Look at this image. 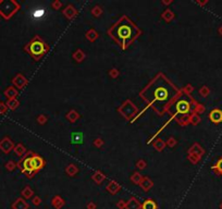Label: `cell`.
<instances>
[{"label":"cell","mask_w":222,"mask_h":209,"mask_svg":"<svg viewBox=\"0 0 222 209\" xmlns=\"http://www.w3.org/2000/svg\"><path fill=\"white\" fill-rule=\"evenodd\" d=\"M44 13H45L44 10H37V11H35L34 13H33V17H37V19H40V17L44 15Z\"/></svg>","instance_id":"603a6c76"},{"label":"cell","mask_w":222,"mask_h":209,"mask_svg":"<svg viewBox=\"0 0 222 209\" xmlns=\"http://www.w3.org/2000/svg\"><path fill=\"white\" fill-rule=\"evenodd\" d=\"M79 118H80V114L76 112L75 110H71L70 112L67 114V119L69 120L70 122H72V123H73V122H75L76 120L79 119Z\"/></svg>","instance_id":"ba28073f"},{"label":"cell","mask_w":222,"mask_h":209,"mask_svg":"<svg viewBox=\"0 0 222 209\" xmlns=\"http://www.w3.org/2000/svg\"><path fill=\"white\" fill-rule=\"evenodd\" d=\"M119 187H120V186L118 185V184L114 182V181H111V182L109 183V185L107 186V189L110 191V193H116V192H117V189H119Z\"/></svg>","instance_id":"e0dca14e"},{"label":"cell","mask_w":222,"mask_h":209,"mask_svg":"<svg viewBox=\"0 0 222 209\" xmlns=\"http://www.w3.org/2000/svg\"><path fill=\"white\" fill-rule=\"evenodd\" d=\"M94 145L97 146V147H101L102 145H104V141H102L101 138H97L95 142H94Z\"/></svg>","instance_id":"83f0119b"},{"label":"cell","mask_w":222,"mask_h":209,"mask_svg":"<svg viewBox=\"0 0 222 209\" xmlns=\"http://www.w3.org/2000/svg\"><path fill=\"white\" fill-rule=\"evenodd\" d=\"M73 58H74V60H76L77 62H82L85 58V53L81 49L76 50V51L73 53Z\"/></svg>","instance_id":"9c48e42d"},{"label":"cell","mask_w":222,"mask_h":209,"mask_svg":"<svg viewBox=\"0 0 222 209\" xmlns=\"http://www.w3.org/2000/svg\"><path fill=\"white\" fill-rule=\"evenodd\" d=\"M37 121H38V123H39V124H45V123H46V121H47L46 116H44V114L39 116L37 118Z\"/></svg>","instance_id":"cb8c5ba5"},{"label":"cell","mask_w":222,"mask_h":209,"mask_svg":"<svg viewBox=\"0 0 222 209\" xmlns=\"http://www.w3.org/2000/svg\"><path fill=\"white\" fill-rule=\"evenodd\" d=\"M164 146H166V143H164V141H162V139H160V138L157 139V141L154 143V147H155L156 149H157V150H159V151L162 150V149L164 148Z\"/></svg>","instance_id":"2e32d148"},{"label":"cell","mask_w":222,"mask_h":209,"mask_svg":"<svg viewBox=\"0 0 222 209\" xmlns=\"http://www.w3.org/2000/svg\"><path fill=\"white\" fill-rule=\"evenodd\" d=\"M26 49L28 50L36 59H38L40 56H43L45 52L48 50V46H47L44 41H41L38 37H36L35 41H33L32 43L29 44Z\"/></svg>","instance_id":"6da1fadb"},{"label":"cell","mask_w":222,"mask_h":209,"mask_svg":"<svg viewBox=\"0 0 222 209\" xmlns=\"http://www.w3.org/2000/svg\"><path fill=\"white\" fill-rule=\"evenodd\" d=\"M173 17H174V14H173V12L171 11V10H169V9H168V10H166V11L164 12V14H162V17H164V19L166 21H168V22L172 20Z\"/></svg>","instance_id":"ac0fdd59"},{"label":"cell","mask_w":222,"mask_h":209,"mask_svg":"<svg viewBox=\"0 0 222 209\" xmlns=\"http://www.w3.org/2000/svg\"><path fill=\"white\" fill-rule=\"evenodd\" d=\"M136 167H137L138 169H144L146 167V162H145L144 160H138L137 162H136Z\"/></svg>","instance_id":"484cf974"},{"label":"cell","mask_w":222,"mask_h":209,"mask_svg":"<svg viewBox=\"0 0 222 209\" xmlns=\"http://www.w3.org/2000/svg\"><path fill=\"white\" fill-rule=\"evenodd\" d=\"M16 106H18V101H12V104L10 106V107H11V108H15Z\"/></svg>","instance_id":"e575fe53"},{"label":"cell","mask_w":222,"mask_h":209,"mask_svg":"<svg viewBox=\"0 0 222 209\" xmlns=\"http://www.w3.org/2000/svg\"><path fill=\"white\" fill-rule=\"evenodd\" d=\"M199 121H200V119H199L198 114H196V113H194V114H192L190 117V122H192L193 124H197Z\"/></svg>","instance_id":"44dd1931"},{"label":"cell","mask_w":222,"mask_h":209,"mask_svg":"<svg viewBox=\"0 0 222 209\" xmlns=\"http://www.w3.org/2000/svg\"><path fill=\"white\" fill-rule=\"evenodd\" d=\"M109 74L111 75V77H117L118 76V74H119V72H118V70L117 69H112L109 72Z\"/></svg>","instance_id":"f1b7e54d"},{"label":"cell","mask_w":222,"mask_h":209,"mask_svg":"<svg viewBox=\"0 0 222 209\" xmlns=\"http://www.w3.org/2000/svg\"><path fill=\"white\" fill-rule=\"evenodd\" d=\"M93 180L95 181L97 184H99L100 182H102V181L105 180V175H104V173H101V172L96 171L93 175Z\"/></svg>","instance_id":"30bf717a"},{"label":"cell","mask_w":222,"mask_h":209,"mask_svg":"<svg viewBox=\"0 0 222 209\" xmlns=\"http://www.w3.org/2000/svg\"><path fill=\"white\" fill-rule=\"evenodd\" d=\"M140 185H142V187H143L144 189H148L150 186L152 185V182L150 180H149L148 177H144L143 180H142V182L140 183Z\"/></svg>","instance_id":"5bb4252c"},{"label":"cell","mask_w":222,"mask_h":209,"mask_svg":"<svg viewBox=\"0 0 222 209\" xmlns=\"http://www.w3.org/2000/svg\"><path fill=\"white\" fill-rule=\"evenodd\" d=\"M200 94H202V96H206V95H207V94H208V89H207V87H206V86H204V87H202V89H200Z\"/></svg>","instance_id":"1f68e13d"},{"label":"cell","mask_w":222,"mask_h":209,"mask_svg":"<svg viewBox=\"0 0 222 209\" xmlns=\"http://www.w3.org/2000/svg\"><path fill=\"white\" fill-rule=\"evenodd\" d=\"M192 90H193V87H192V86L190 85V86H186V88L184 89V92H185L186 94H188V93H190Z\"/></svg>","instance_id":"d6a6232c"},{"label":"cell","mask_w":222,"mask_h":209,"mask_svg":"<svg viewBox=\"0 0 222 209\" xmlns=\"http://www.w3.org/2000/svg\"><path fill=\"white\" fill-rule=\"evenodd\" d=\"M92 13H93L95 17H99V15L102 13V9L100 8V7L96 6L95 8H93V10H92Z\"/></svg>","instance_id":"ffe728a7"},{"label":"cell","mask_w":222,"mask_h":209,"mask_svg":"<svg viewBox=\"0 0 222 209\" xmlns=\"http://www.w3.org/2000/svg\"><path fill=\"white\" fill-rule=\"evenodd\" d=\"M190 109V104L187 102L186 100H180V101L176 104V110L178 113L181 114H186Z\"/></svg>","instance_id":"3957f363"},{"label":"cell","mask_w":222,"mask_h":209,"mask_svg":"<svg viewBox=\"0 0 222 209\" xmlns=\"http://www.w3.org/2000/svg\"><path fill=\"white\" fill-rule=\"evenodd\" d=\"M143 209H157V206L154 200L148 199L143 204Z\"/></svg>","instance_id":"7c38bea8"},{"label":"cell","mask_w":222,"mask_h":209,"mask_svg":"<svg viewBox=\"0 0 222 209\" xmlns=\"http://www.w3.org/2000/svg\"><path fill=\"white\" fill-rule=\"evenodd\" d=\"M16 153H18V155H23L24 153H25V148L22 145H19L18 147H16Z\"/></svg>","instance_id":"4316f807"},{"label":"cell","mask_w":222,"mask_h":209,"mask_svg":"<svg viewBox=\"0 0 222 209\" xmlns=\"http://www.w3.org/2000/svg\"><path fill=\"white\" fill-rule=\"evenodd\" d=\"M63 14L69 19H73L77 14V11H76V9H74L73 6H69L63 10Z\"/></svg>","instance_id":"5b68a950"},{"label":"cell","mask_w":222,"mask_h":209,"mask_svg":"<svg viewBox=\"0 0 222 209\" xmlns=\"http://www.w3.org/2000/svg\"><path fill=\"white\" fill-rule=\"evenodd\" d=\"M86 37H87V39H89L91 41H94L97 37H98V34H97V32L95 29H89L87 32V34H86Z\"/></svg>","instance_id":"9a60e30c"},{"label":"cell","mask_w":222,"mask_h":209,"mask_svg":"<svg viewBox=\"0 0 222 209\" xmlns=\"http://www.w3.org/2000/svg\"><path fill=\"white\" fill-rule=\"evenodd\" d=\"M188 159H190L192 162L195 163V162H197V161L199 160V156H197V155H192V154H190V156H188Z\"/></svg>","instance_id":"d4e9b609"},{"label":"cell","mask_w":222,"mask_h":209,"mask_svg":"<svg viewBox=\"0 0 222 209\" xmlns=\"http://www.w3.org/2000/svg\"><path fill=\"white\" fill-rule=\"evenodd\" d=\"M210 119H211V121H213L214 123L220 122L222 120V111L218 110V109L212 110L210 113Z\"/></svg>","instance_id":"52a82bcc"},{"label":"cell","mask_w":222,"mask_h":209,"mask_svg":"<svg viewBox=\"0 0 222 209\" xmlns=\"http://www.w3.org/2000/svg\"><path fill=\"white\" fill-rule=\"evenodd\" d=\"M71 143L72 144H82L83 143V134L80 132H74L71 135Z\"/></svg>","instance_id":"8992f818"},{"label":"cell","mask_w":222,"mask_h":209,"mask_svg":"<svg viewBox=\"0 0 222 209\" xmlns=\"http://www.w3.org/2000/svg\"><path fill=\"white\" fill-rule=\"evenodd\" d=\"M131 180L133 181V182L135 183V184H137V183H140L142 182V180H143V177H142V175H140L138 172H135V173H133V175H132Z\"/></svg>","instance_id":"d6986e66"},{"label":"cell","mask_w":222,"mask_h":209,"mask_svg":"<svg viewBox=\"0 0 222 209\" xmlns=\"http://www.w3.org/2000/svg\"><path fill=\"white\" fill-rule=\"evenodd\" d=\"M176 139L172 138V137H171V138H169V141H168V145H169L170 147H173V146L176 145Z\"/></svg>","instance_id":"f546056e"},{"label":"cell","mask_w":222,"mask_h":209,"mask_svg":"<svg viewBox=\"0 0 222 209\" xmlns=\"http://www.w3.org/2000/svg\"><path fill=\"white\" fill-rule=\"evenodd\" d=\"M217 167H218V169H219L220 171H221V172H222V159H221V160H220L219 162H218V165H217Z\"/></svg>","instance_id":"836d02e7"},{"label":"cell","mask_w":222,"mask_h":209,"mask_svg":"<svg viewBox=\"0 0 222 209\" xmlns=\"http://www.w3.org/2000/svg\"><path fill=\"white\" fill-rule=\"evenodd\" d=\"M35 203H36V204L39 203V199H38V198H35Z\"/></svg>","instance_id":"d590c367"},{"label":"cell","mask_w":222,"mask_h":209,"mask_svg":"<svg viewBox=\"0 0 222 209\" xmlns=\"http://www.w3.org/2000/svg\"><path fill=\"white\" fill-rule=\"evenodd\" d=\"M19 83H18V86L20 87V88H22V87L24 86V85L26 84V80H25V77H23L22 75H19Z\"/></svg>","instance_id":"7402d4cb"},{"label":"cell","mask_w":222,"mask_h":209,"mask_svg":"<svg viewBox=\"0 0 222 209\" xmlns=\"http://www.w3.org/2000/svg\"><path fill=\"white\" fill-rule=\"evenodd\" d=\"M32 162H33V168H34V170L37 171V170H39V169H41L44 167L45 160L43 159L40 156L35 155L34 157H32Z\"/></svg>","instance_id":"277c9868"},{"label":"cell","mask_w":222,"mask_h":209,"mask_svg":"<svg viewBox=\"0 0 222 209\" xmlns=\"http://www.w3.org/2000/svg\"><path fill=\"white\" fill-rule=\"evenodd\" d=\"M133 29H132V27H130L128 25H121L118 34H119V36L122 38L123 41H126L129 37L133 36Z\"/></svg>","instance_id":"7a4b0ae2"},{"label":"cell","mask_w":222,"mask_h":209,"mask_svg":"<svg viewBox=\"0 0 222 209\" xmlns=\"http://www.w3.org/2000/svg\"><path fill=\"white\" fill-rule=\"evenodd\" d=\"M65 171H67V173L69 174V175H74V174H76L79 172V169H77V167L74 165H69L67 167V169H65Z\"/></svg>","instance_id":"4fadbf2b"},{"label":"cell","mask_w":222,"mask_h":209,"mask_svg":"<svg viewBox=\"0 0 222 209\" xmlns=\"http://www.w3.org/2000/svg\"><path fill=\"white\" fill-rule=\"evenodd\" d=\"M204 151H202V149L200 148V146L197 145V144H195V145L193 146V147L190 148V154L192 155H197V156H200V155L202 154Z\"/></svg>","instance_id":"8fae6325"},{"label":"cell","mask_w":222,"mask_h":209,"mask_svg":"<svg viewBox=\"0 0 222 209\" xmlns=\"http://www.w3.org/2000/svg\"><path fill=\"white\" fill-rule=\"evenodd\" d=\"M60 7H61V2H60V1H55V2L52 3L53 9H59Z\"/></svg>","instance_id":"4dcf8cb0"}]
</instances>
